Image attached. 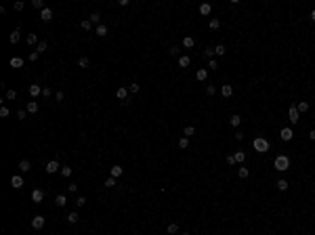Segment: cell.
Masks as SVG:
<instances>
[{
  "label": "cell",
  "instance_id": "obj_52",
  "mask_svg": "<svg viewBox=\"0 0 315 235\" xmlns=\"http://www.w3.org/2000/svg\"><path fill=\"white\" fill-rule=\"evenodd\" d=\"M235 139H237V141H244V132L237 130V132H235Z\"/></svg>",
  "mask_w": 315,
  "mask_h": 235
},
{
  "label": "cell",
  "instance_id": "obj_26",
  "mask_svg": "<svg viewBox=\"0 0 315 235\" xmlns=\"http://www.w3.org/2000/svg\"><path fill=\"white\" fill-rule=\"evenodd\" d=\"M196 78H198L200 82H204V80L208 78V71H206V70H198V74H196Z\"/></svg>",
  "mask_w": 315,
  "mask_h": 235
},
{
  "label": "cell",
  "instance_id": "obj_20",
  "mask_svg": "<svg viewBox=\"0 0 315 235\" xmlns=\"http://www.w3.org/2000/svg\"><path fill=\"white\" fill-rule=\"evenodd\" d=\"M30 168H32V164H30L27 160H21V162H19V170H21V172H30Z\"/></svg>",
  "mask_w": 315,
  "mask_h": 235
},
{
  "label": "cell",
  "instance_id": "obj_25",
  "mask_svg": "<svg viewBox=\"0 0 315 235\" xmlns=\"http://www.w3.org/2000/svg\"><path fill=\"white\" fill-rule=\"evenodd\" d=\"M97 36H99V38L107 36V25H103V23H101V25H97Z\"/></svg>",
  "mask_w": 315,
  "mask_h": 235
},
{
  "label": "cell",
  "instance_id": "obj_15",
  "mask_svg": "<svg viewBox=\"0 0 315 235\" xmlns=\"http://www.w3.org/2000/svg\"><path fill=\"white\" fill-rule=\"evenodd\" d=\"M25 109H27V114H36V111H38V103H36V101H27Z\"/></svg>",
  "mask_w": 315,
  "mask_h": 235
},
{
  "label": "cell",
  "instance_id": "obj_31",
  "mask_svg": "<svg viewBox=\"0 0 315 235\" xmlns=\"http://www.w3.org/2000/svg\"><path fill=\"white\" fill-rule=\"evenodd\" d=\"M9 40H11V44H17V42H19V30H15V32L9 36Z\"/></svg>",
  "mask_w": 315,
  "mask_h": 235
},
{
  "label": "cell",
  "instance_id": "obj_24",
  "mask_svg": "<svg viewBox=\"0 0 315 235\" xmlns=\"http://www.w3.org/2000/svg\"><path fill=\"white\" fill-rule=\"evenodd\" d=\"M210 11H212V6H210L208 2H204V4H200V13H202V15H210Z\"/></svg>",
  "mask_w": 315,
  "mask_h": 235
},
{
  "label": "cell",
  "instance_id": "obj_2",
  "mask_svg": "<svg viewBox=\"0 0 315 235\" xmlns=\"http://www.w3.org/2000/svg\"><path fill=\"white\" fill-rule=\"evenodd\" d=\"M252 145H254V151H258V153H265V151H269V141L265 139V137H256Z\"/></svg>",
  "mask_w": 315,
  "mask_h": 235
},
{
  "label": "cell",
  "instance_id": "obj_9",
  "mask_svg": "<svg viewBox=\"0 0 315 235\" xmlns=\"http://www.w3.org/2000/svg\"><path fill=\"white\" fill-rule=\"evenodd\" d=\"M30 94H32L34 99H36V97H40V94H42V88H40V84H30Z\"/></svg>",
  "mask_w": 315,
  "mask_h": 235
},
{
  "label": "cell",
  "instance_id": "obj_58",
  "mask_svg": "<svg viewBox=\"0 0 315 235\" xmlns=\"http://www.w3.org/2000/svg\"><path fill=\"white\" fill-rule=\"evenodd\" d=\"M55 97H57V101H63V93H61V90H57V93H55Z\"/></svg>",
  "mask_w": 315,
  "mask_h": 235
},
{
  "label": "cell",
  "instance_id": "obj_39",
  "mask_svg": "<svg viewBox=\"0 0 315 235\" xmlns=\"http://www.w3.org/2000/svg\"><path fill=\"white\" fill-rule=\"evenodd\" d=\"M237 176H240V178H248V168H246V166H242V168L237 170Z\"/></svg>",
  "mask_w": 315,
  "mask_h": 235
},
{
  "label": "cell",
  "instance_id": "obj_30",
  "mask_svg": "<svg viewBox=\"0 0 315 235\" xmlns=\"http://www.w3.org/2000/svg\"><path fill=\"white\" fill-rule=\"evenodd\" d=\"M80 27L84 30V32H88V30L93 27V23H91V19H84V21H80Z\"/></svg>",
  "mask_w": 315,
  "mask_h": 235
},
{
  "label": "cell",
  "instance_id": "obj_21",
  "mask_svg": "<svg viewBox=\"0 0 315 235\" xmlns=\"http://www.w3.org/2000/svg\"><path fill=\"white\" fill-rule=\"evenodd\" d=\"M46 48H48L46 40H40V44L36 46V53H38V55H40V53H46Z\"/></svg>",
  "mask_w": 315,
  "mask_h": 235
},
{
  "label": "cell",
  "instance_id": "obj_36",
  "mask_svg": "<svg viewBox=\"0 0 315 235\" xmlns=\"http://www.w3.org/2000/svg\"><path fill=\"white\" fill-rule=\"evenodd\" d=\"M277 189H280V191H286V189H288V181H286V178H280V181H277Z\"/></svg>",
  "mask_w": 315,
  "mask_h": 235
},
{
  "label": "cell",
  "instance_id": "obj_55",
  "mask_svg": "<svg viewBox=\"0 0 315 235\" xmlns=\"http://www.w3.org/2000/svg\"><path fill=\"white\" fill-rule=\"evenodd\" d=\"M168 53H170V55H179V46H170Z\"/></svg>",
  "mask_w": 315,
  "mask_h": 235
},
{
  "label": "cell",
  "instance_id": "obj_18",
  "mask_svg": "<svg viewBox=\"0 0 315 235\" xmlns=\"http://www.w3.org/2000/svg\"><path fill=\"white\" fill-rule=\"evenodd\" d=\"M109 172H111V176H114V178H118V176H122V172H124V168H122V166H114V168H111Z\"/></svg>",
  "mask_w": 315,
  "mask_h": 235
},
{
  "label": "cell",
  "instance_id": "obj_53",
  "mask_svg": "<svg viewBox=\"0 0 315 235\" xmlns=\"http://www.w3.org/2000/svg\"><path fill=\"white\" fill-rule=\"evenodd\" d=\"M42 94H44V97H50V94H53V90L46 86V88H42Z\"/></svg>",
  "mask_w": 315,
  "mask_h": 235
},
{
  "label": "cell",
  "instance_id": "obj_54",
  "mask_svg": "<svg viewBox=\"0 0 315 235\" xmlns=\"http://www.w3.org/2000/svg\"><path fill=\"white\" fill-rule=\"evenodd\" d=\"M206 93H208V94H214V93H216V88H214V86H206Z\"/></svg>",
  "mask_w": 315,
  "mask_h": 235
},
{
  "label": "cell",
  "instance_id": "obj_29",
  "mask_svg": "<svg viewBox=\"0 0 315 235\" xmlns=\"http://www.w3.org/2000/svg\"><path fill=\"white\" fill-rule=\"evenodd\" d=\"M91 23L101 25V15H99V13H93V15H91Z\"/></svg>",
  "mask_w": 315,
  "mask_h": 235
},
{
  "label": "cell",
  "instance_id": "obj_42",
  "mask_svg": "<svg viewBox=\"0 0 315 235\" xmlns=\"http://www.w3.org/2000/svg\"><path fill=\"white\" fill-rule=\"evenodd\" d=\"M9 116H11V111H9L6 107L2 105V107H0V118H9Z\"/></svg>",
  "mask_w": 315,
  "mask_h": 235
},
{
  "label": "cell",
  "instance_id": "obj_7",
  "mask_svg": "<svg viewBox=\"0 0 315 235\" xmlns=\"http://www.w3.org/2000/svg\"><path fill=\"white\" fill-rule=\"evenodd\" d=\"M11 185H13V189H21V187H23V178H21L19 174H13Z\"/></svg>",
  "mask_w": 315,
  "mask_h": 235
},
{
  "label": "cell",
  "instance_id": "obj_37",
  "mask_svg": "<svg viewBox=\"0 0 315 235\" xmlns=\"http://www.w3.org/2000/svg\"><path fill=\"white\" fill-rule=\"evenodd\" d=\"M210 30H219V27H221V21H219V19H216V17H214V19H210Z\"/></svg>",
  "mask_w": 315,
  "mask_h": 235
},
{
  "label": "cell",
  "instance_id": "obj_4",
  "mask_svg": "<svg viewBox=\"0 0 315 235\" xmlns=\"http://www.w3.org/2000/svg\"><path fill=\"white\" fill-rule=\"evenodd\" d=\"M57 170H61V166H59V162H57V160H50V162L46 164V172H48V174H55Z\"/></svg>",
  "mask_w": 315,
  "mask_h": 235
},
{
  "label": "cell",
  "instance_id": "obj_22",
  "mask_svg": "<svg viewBox=\"0 0 315 235\" xmlns=\"http://www.w3.org/2000/svg\"><path fill=\"white\" fill-rule=\"evenodd\" d=\"M27 44H30V46H32V44H36V46H38V44H40L38 36H36V34H27Z\"/></svg>",
  "mask_w": 315,
  "mask_h": 235
},
{
  "label": "cell",
  "instance_id": "obj_6",
  "mask_svg": "<svg viewBox=\"0 0 315 235\" xmlns=\"http://www.w3.org/2000/svg\"><path fill=\"white\" fill-rule=\"evenodd\" d=\"M280 137H281V141H292V137H294V132H292V128H281L280 132Z\"/></svg>",
  "mask_w": 315,
  "mask_h": 235
},
{
  "label": "cell",
  "instance_id": "obj_3",
  "mask_svg": "<svg viewBox=\"0 0 315 235\" xmlns=\"http://www.w3.org/2000/svg\"><path fill=\"white\" fill-rule=\"evenodd\" d=\"M288 120H290V124H298V109H296V105H292L288 109Z\"/></svg>",
  "mask_w": 315,
  "mask_h": 235
},
{
  "label": "cell",
  "instance_id": "obj_49",
  "mask_svg": "<svg viewBox=\"0 0 315 235\" xmlns=\"http://www.w3.org/2000/svg\"><path fill=\"white\" fill-rule=\"evenodd\" d=\"M139 88H141L139 84H130V88H128V90H130L132 94H135V93H139Z\"/></svg>",
  "mask_w": 315,
  "mask_h": 235
},
{
  "label": "cell",
  "instance_id": "obj_47",
  "mask_svg": "<svg viewBox=\"0 0 315 235\" xmlns=\"http://www.w3.org/2000/svg\"><path fill=\"white\" fill-rule=\"evenodd\" d=\"M208 67H210L212 71H216V67H219V63H216L214 59H210V61H208Z\"/></svg>",
  "mask_w": 315,
  "mask_h": 235
},
{
  "label": "cell",
  "instance_id": "obj_38",
  "mask_svg": "<svg viewBox=\"0 0 315 235\" xmlns=\"http://www.w3.org/2000/svg\"><path fill=\"white\" fill-rule=\"evenodd\" d=\"M214 55H216V53H214V48H206V50H204V57L208 59V61H210V59H214Z\"/></svg>",
  "mask_w": 315,
  "mask_h": 235
},
{
  "label": "cell",
  "instance_id": "obj_56",
  "mask_svg": "<svg viewBox=\"0 0 315 235\" xmlns=\"http://www.w3.org/2000/svg\"><path fill=\"white\" fill-rule=\"evenodd\" d=\"M67 189H70L71 193H76V191H78V185H67Z\"/></svg>",
  "mask_w": 315,
  "mask_h": 235
},
{
  "label": "cell",
  "instance_id": "obj_16",
  "mask_svg": "<svg viewBox=\"0 0 315 235\" xmlns=\"http://www.w3.org/2000/svg\"><path fill=\"white\" fill-rule=\"evenodd\" d=\"M296 109H298V114H305V111H309V103L307 101H298L296 103Z\"/></svg>",
  "mask_w": 315,
  "mask_h": 235
},
{
  "label": "cell",
  "instance_id": "obj_44",
  "mask_svg": "<svg viewBox=\"0 0 315 235\" xmlns=\"http://www.w3.org/2000/svg\"><path fill=\"white\" fill-rule=\"evenodd\" d=\"M25 116H27V109H19L17 111V120H25Z\"/></svg>",
  "mask_w": 315,
  "mask_h": 235
},
{
  "label": "cell",
  "instance_id": "obj_12",
  "mask_svg": "<svg viewBox=\"0 0 315 235\" xmlns=\"http://www.w3.org/2000/svg\"><path fill=\"white\" fill-rule=\"evenodd\" d=\"M221 93H223V97H231V94H233V86H231V84H223Z\"/></svg>",
  "mask_w": 315,
  "mask_h": 235
},
{
  "label": "cell",
  "instance_id": "obj_8",
  "mask_svg": "<svg viewBox=\"0 0 315 235\" xmlns=\"http://www.w3.org/2000/svg\"><path fill=\"white\" fill-rule=\"evenodd\" d=\"M40 19H42V21H50V19H53V11H50L48 6H44V9L40 11Z\"/></svg>",
  "mask_w": 315,
  "mask_h": 235
},
{
  "label": "cell",
  "instance_id": "obj_5",
  "mask_svg": "<svg viewBox=\"0 0 315 235\" xmlns=\"http://www.w3.org/2000/svg\"><path fill=\"white\" fill-rule=\"evenodd\" d=\"M42 200H44V191H42V189H34V193H32V201H34V204H40Z\"/></svg>",
  "mask_w": 315,
  "mask_h": 235
},
{
  "label": "cell",
  "instance_id": "obj_43",
  "mask_svg": "<svg viewBox=\"0 0 315 235\" xmlns=\"http://www.w3.org/2000/svg\"><path fill=\"white\" fill-rule=\"evenodd\" d=\"M61 174H63V176H71V168H70V166H63V168H61Z\"/></svg>",
  "mask_w": 315,
  "mask_h": 235
},
{
  "label": "cell",
  "instance_id": "obj_27",
  "mask_svg": "<svg viewBox=\"0 0 315 235\" xmlns=\"http://www.w3.org/2000/svg\"><path fill=\"white\" fill-rule=\"evenodd\" d=\"M214 53H216L219 57H223V55L227 53V48H225V44H216V46H214Z\"/></svg>",
  "mask_w": 315,
  "mask_h": 235
},
{
  "label": "cell",
  "instance_id": "obj_23",
  "mask_svg": "<svg viewBox=\"0 0 315 235\" xmlns=\"http://www.w3.org/2000/svg\"><path fill=\"white\" fill-rule=\"evenodd\" d=\"M233 155H235V162H237V164H244L246 162V153L244 151H235Z\"/></svg>",
  "mask_w": 315,
  "mask_h": 235
},
{
  "label": "cell",
  "instance_id": "obj_13",
  "mask_svg": "<svg viewBox=\"0 0 315 235\" xmlns=\"http://www.w3.org/2000/svg\"><path fill=\"white\" fill-rule=\"evenodd\" d=\"M183 46H185V48H193V46H196V40H193L191 36H185V38H183Z\"/></svg>",
  "mask_w": 315,
  "mask_h": 235
},
{
  "label": "cell",
  "instance_id": "obj_17",
  "mask_svg": "<svg viewBox=\"0 0 315 235\" xmlns=\"http://www.w3.org/2000/svg\"><path fill=\"white\" fill-rule=\"evenodd\" d=\"M23 63H25V61L21 57H13L11 59V67H23Z\"/></svg>",
  "mask_w": 315,
  "mask_h": 235
},
{
  "label": "cell",
  "instance_id": "obj_34",
  "mask_svg": "<svg viewBox=\"0 0 315 235\" xmlns=\"http://www.w3.org/2000/svg\"><path fill=\"white\" fill-rule=\"evenodd\" d=\"M166 231H168V233H170V235H175L176 231H179V225H176V223H170V225H168V227H166Z\"/></svg>",
  "mask_w": 315,
  "mask_h": 235
},
{
  "label": "cell",
  "instance_id": "obj_46",
  "mask_svg": "<svg viewBox=\"0 0 315 235\" xmlns=\"http://www.w3.org/2000/svg\"><path fill=\"white\" fill-rule=\"evenodd\" d=\"M84 204H86V197H84V195H80V197L76 200V206H78V208H82Z\"/></svg>",
  "mask_w": 315,
  "mask_h": 235
},
{
  "label": "cell",
  "instance_id": "obj_59",
  "mask_svg": "<svg viewBox=\"0 0 315 235\" xmlns=\"http://www.w3.org/2000/svg\"><path fill=\"white\" fill-rule=\"evenodd\" d=\"M309 139H311V141H315V128L311 130V132H309Z\"/></svg>",
  "mask_w": 315,
  "mask_h": 235
},
{
  "label": "cell",
  "instance_id": "obj_14",
  "mask_svg": "<svg viewBox=\"0 0 315 235\" xmlns=\"http://www.w3.org/2000/svg\"><path fill=\"white\" fill-rule=\"evenodd\" d=\"M189 63H191V59L187 57V55H181L179 57V67H189Z\"/></svg>",
  "mask_w": 315,
  "mask_h": 235
},
{
  "label": "cell",
  "instance_id": "obj_61",
  "mask_svg": "<svg viewBox=\"0 0 315 235\" xmlns=\"http://www.w3.org/2000/svg\"><path fill=\"white\" fill-rule=\"evenodd\" d=\"M183 235H189V233H183Z\"/></svg>",
  "mask_w": 315,
  "mask_h": 235
},
{
  "label": "cell",
  "instance_id": "obj_32",
  "mask_svg": "<svg viewBox=\"0 0 315 235\" xmlns=\"http://www.w3.org/2000/svg\"><path fill=\"white\" fill-rule=\"evenodd\" d=\"M193 134H196V128H193V126H187V128L183 130V137H187V139L193 137Z\"/></svg>",
  "mask_w": 315,
  "mask_h": 235
},
{
  "label": "cell",
  "instance_id": "obj_60",
  "mask_svg": "<svg viewBox=\"0 0 315 235\" xmlns=\"http://www.w3.org/2000/svg\"><path fill=\"white\" fill-rule=\"evenodd\" d=\"M311 21H315V9L311 11Z\"/></svg>",
  "mask_w": 315,
  "mask_h": 235
},
{
  "label": "cell",
  "instance_id": "obj_48",
  "mask_svg": "<svg viewBox=\"0 0 315 235\" xmlns=\"http://www.w3.org/2000/svg\"><path fill=\"white\" fill-rule=\"evenodd\" d=\"M6 99L15 101V99H17V93H15V90H6Z\"/></svg>",
  "mask_w": 315,
  "mask_h": 235
},
{
  "label": "cell",
  "instance_id": "obj_45",
  "mask_svg": "<svg viewBox=\"0 0 315 235\" xmlns=\"http://www.w3.org/2000/svg\"><path fill=\"white\" fill-rule=\"evenodd\" d=\"M32 4H34L36 9H40V11L44 9V2H42V0H32Z\"/></svg>",
  "mask_w": 315,
  "mask_h": 235
},
{
  "label": "cell",
  "instance_id": "obj_11",
  "mask_svg": "<svg viewBox=\"0 0 315 235\" xmlns=\"http://www.w3.org/2000/svg\"><path fill=\"white\" fill-rule=\"evenodd\" d=\"M32 227H34V229H42V227H44V216H34Z\"/></svg>",
  "mask_w": 315,
  "mask_h": 235
},
{
  "label": "cell",
  "instance_id": "obj_33",
  "mask_svg": "<svg viewBox=\"0 0 315 235\" xmlns=\"http://www.w3.org/2000/svg\"><path fill=\"white\" fill-rule=\"evenodd\" d=\"M229 122H231V126H233V128H237V126L242 124V118H240V116H231V120H229Z\"/></svg>",
  "mask_w": 315,
  "mask_h": 235
},
{
  "label": "cell",
  "instance_id": "obj_51",
  "mask_svg": "<svg viewBox=\"0 0 315 235\" xmlns=\"http://www.w3.org/2000/svg\"><path fill=\"white\" fill-rule=\"evenodd\" d=\"M23 6H25V4H23V2H21V0H17V2H15V11H21Z\"/></svg>",
  "mask_w": 315,
  "mask_h": 235
},
{
  "label": "cell",
  "instance_id": "obj_35",
  "mask_svg": "<svg viewBox=\"0 0 315 235\" xmlns=\"http://www.w3.org/2000/svg\"><path fill=\"white\" fill-rule=\"evenodd\" d=\"M179 147H181V149H187V147H189V139H187V137H181V139H179Z\"/></svg>",
  "mask_w": 315,
  "mask_h": 235
},
{
  "label": "cell",
  "instance_id": "obj_1",
  "mask_svg": "<svg viewBox=\"0 0 315 235\" xmlns=\"http://www.w3.org/2000/svg\"><path fill=\"white\" fill-rule=\"evenodd\" d=\"M273 166H275V170L286 172V170L290 168V157H288V155H277V157H275V162H273Z\"/></svg>",
  "mask_w": 315,
  "mask_h": 235
},
{
  "label": "cell",
  "instance_id": "obj_10",
  "mask_svg": "<svg viewBox=\"0 0 315 235\" xmlns=\"http://www.w3.org/2000/svg\"><path fill=\"white\" fill-rule=\"evenodd\" d=\"M116 97L120 99V101H126V99H128V88H124V86H122V88H118V90H116Z\"/></svg>",
  "mask_w": 315,
  "mask_h": 235
},
{
  "label": "cell",
  "instance_id": "obj_50",
  "mask_svg": "<svg viewBox=\"0 0 315 235\" xmlns=\"http://www.w3.org/2000/svg\"><path fill=\"white\" fill-rule=\"evenodd\" d=\"M227 164H229V166L237 164V162H235V155H227Z\"/></svg>",
  "mask_w": 315,
  "mask_h": 235
},
{
  "label": "cell",
  "instance_id": "obj_40",
  "mask_svg": "<svg viewBox=\"0 0 315 235\" xmlns=\"http://www.w3.org/2000/svg\"><path fill=\"white\" fill-rule=\"evenodd\" d=\"M88 63H91L88 57H80V59H78V65H80V67H88Z\"/></svg>",
  "mask_w": 315,
  "mask_h": 235
},
{
  "label": "cell",
  "instance_id": "obj_41",
  "mask_svg": "<svg viewBox=\"0 0 315 235\" xmlns=\"http://www.w3.org/2000/svg\"><path fill=\"white\" fill-rule=\"evenodd\" d=\"M114 185H116V178H114V176H109V178L105 181V187H107V189H111Z\"/></svg>",
  "mask_w": 315,
  "mask_h": 235
},
{
  "label": "cell",
  "instance_id": "obj_28",
  "mask_svg": "<svg viewBox=\"0 0 315 235\" xmlns=\"http://www.w3.org/2000/svg\"><path fill=\"white\" fill-rule=\"evenodd\" d=\"M78 218H80V216H78V212H70V214H67V223H71V225L78 223Z\"/></svg>",
  "mask_w": 315,
  "mask_h": 235
},
{
  "label": "cell",
  "instance_id": "obj_19",
  "mask_svg": "<svg viewBox=\"0 0 315 235\" xmlns=\"http://www.w3.org/2000/svg\"><path fill=\"white\" fill-rule=\"evenodd\" d=\"M65 204H67V197H65V195H57V197H55V206H59V208H63Z\"/></svg>",
  "mask_w": 315,
  "mask_h": 235
},
{
  "label": "cell",
  "instance_id": "obj_57",
  "mask_svg": "<svg viewBox=\"0 0 315 235\" xmlns=\"http://www.w3.org/2000/svg\"><path fill=\"white\" fill-rule=\"evenodd\" d=\"M30 61H38V53H36V50L30 55Z\"/></svg>",
  "mask_w": 315,
  "mask_h": 235
}]
</instances>
